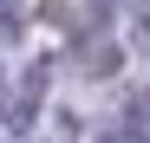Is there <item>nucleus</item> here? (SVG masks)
Returning a JSON list of instances; mask_svg holds the SVG:
<instances>
[{
	"mask_svg": "<svg viewBox=\"0 0 150 143\" xmlns=\"http://www.w3.org/2000/svg\"><path fill=\"white\" fill-rule=\"evenodd\" d=\"M98 143H150V137H144V124H137V117H117V124H105V130H98Z\"/></svg>",
	"mask_w": 150,
	"mask_h": 143,
	"instance_id": "obj_1",
	"label": "nucleus"
},
{
	"mask_svg": "<svg viewBox=\"0 0 150 143\" xmlns=\"http://www.w3.org/2000/svg\"><path fill=\"white\" fill-rule=\"evenodd\" d=\"M20 33H26V7H20V0H0V46L20 39Z\"/></svg>",
	"mask_w": 150,
	"mask_h": 143,
	"instance_id": "obj_2",
	"label": "nucleus"
},
{
	"mask_svg": "<svg viewBox=\"0 0 150 143\" xmlns=\"http://www.w3.org/2000/svg\"><path fill=\"white\" fill-rule=\"evenodd\" d=\"M85 65H91V72H111V65H117V46H85Z\"/></svg>",
	"mask_w": 150,
	"mask_h": 143,
	"instance_id": "obj_3",
	"label": "nucleus"
},
{
	"mask_svg": "<svg viewBox=\"0 0 150 143\" xmlns=\"http://www.w3.org/2000/svg\"><path fill=\"white\" fill-rule=\"evenodd\" d=\"M98 7H111V0H98Z\"/></svg>",
	"mask_w": 150,
	"mask_h": 143,
	"instance_id": "obj_4",
	"label": "nucleus"
}]
</instances>
